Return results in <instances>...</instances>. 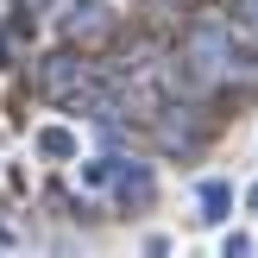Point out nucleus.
<instances>
[{
    "label": "nucleus",
    "instance_id": "obj_10",
    "mask_svg": "<svg viewBox=\"0 0 258 258\" xmlns=\"http://www.w3.org/2000/svg\"><path fill=\"white\" fill-rule=\"evenodd\" d=\"M57 0H19V13H50Z\"/></svg>",
    "mask_w": 258,
    "mask_h": 258
},
{
    "label": "nucleus",
    "instance_id": "obj_2",
    "mask_svg": "<svg viewBox=\"0 0 258 258\" xmlns=\"http://www.w3.org/2000/svg\"><path fill=\"white\" fill-rule=\"evenodd\" d=\"M32 82H38V95H44V101H57V107H70V113H82L88 101L101 95V70L82 57V50H50V57L38 63Z\"/></svg>",
    "mask_w": 258,
    "mask_h": 258
},
{
    "label": "nucleus",
    "instance_id": "obj_1",
    "mask_svg": "<svg viewBox=\"0 0 258 258\" xmlns=\"http://www.w3.org/2000/svg\"><path fill=\"white\" fill-rule=\"evenodd\" d=\"M183 57L208 82H239V88L258 82V44L233 13H196L189 32H183Z\"/></svg>",
    "mask_w": 258,
    "mask_h": 258
},
{
    "label": "nucleus",
    "instance_id": "obj_11",
    "mask_svg": "<svg viewBox=\"0 0 258 258\" xmlns=\"http://www.w3.org/2000/svg\"><path fill=\"white\" fill-rule=\"evenodd\" d=\"M0 246H13V227H0Z\"/></svg>",
    "mask_w": 258,
    "mask_h": 258
},
{
    "label": "nucleus",
    "instance_id": "obj_8",
    "mask_svg": "<svg viewBox=\"0 0 258 258\" xmlns=\"http://www.w3.org/2000/svg\"><path fill=\"white\" fill-rule=\"evenodd\" d=\"M233 19L246 25V32H258V0H233Z\"/></svg>",
    "mask_w": 258,
    "mask_h": 258
},
{
    "label": "nucleus",
    "instance_id": "obj_7",
    "mask_svg": "<svg viewBox=\"0 0 258 258\" xmlns=\"http://www.w3.org/2000/svg\"><path fill=\"white\" fill-rule=\"evenodd\" d=\"M44 158H76V133L70 126H38V139H32Z\"/></svg>",
    "mask_w": 258,
    "mask_h": 258
},
{
    "label": "nucleus",
    "instance_id": "obj_12",
    "mask_svg": "<svg viewBox=\"0 0 258 258\" xmlns=\"http://www.w3.org/2000/svg\"><path fill=\"white\" fill-rule=\"evenodd\" d=\"M246 202H252V208H258V189H252V196H246Z\"/></svg>",
    "mask_w": 258,
    "mask_h": 258
},
{
    "label": "nucleus",
    "instance_id": "obj_9",
    "mask_svg": "<svg viewBox=\"0 0 258 258\" xmlns=\"http://www.w3.org/2000/svg\"><path fill=\"white\" fill-rule=\"evenodd\" d=\"M221 258H252V239H246V233H227V246H221Z\"/></svg>",
    "mask_w": 258,
    "mask_h": 258
},
{
    "label": "nucleus",
    "instance_id": "obj_6",
    "mask_svg": "<svg viewBox=\"0 0 258 258\" xmlns=\"http://www.w3.org/2000/svg\"><path fill=\"white\" fill-rule=\"evenodd\" d=\"M227 208H233V183H227V176H208V183H202V214H196V221L202 227H221Z\"/></svg>",
    "mask_w": 258,
    "mask_h": 258
},
{
    "label": "nucleus",
    "instance_id": "obj_5",
    "mask_svg": "<svg viewBox=\"0 0 258 258\" xmlns=\"http://www.w3.org/2000/svg\"><path fill=\"white\" fill-rule=\"evenodd\" d=\"M151 164H139V158H120V170H113V196H120V208H145L151 202Z\"/></svg>",
    "mask_w": 258,
    "mask_h": 258
},
{
    "label": "nucleus",
    "instance_id": "obj_4",
    "mask_svg": "<svg viewBox=\"0 0 258 258\" xmlns=\"http://www.w3.org/2000/svg\"><path fill=\"white\" fill-rule=\"evenodd\" d=\"M57 19H63V38H70V44H107L113 32H120V13L107 7V0H57Z\"/></svg>",
    "mask_w": 258,
    "mask_h": 258
},
{
    "label": "nucleus",
    "instance_id": "obj_3",
    "mask_svg": "<svg viewBox=\"0 0 258 258\" xmlns=\"http://www.w3.org/2000/svg\"><path fill=\"white\" fill-rule=\"evenodd\" d=\"M151 133H158V145L170 151V158H196L214 126H208V113H202V101H158Z\"/></svg>",
    "mask_w": 258,
    "mask_h": 258
}]
</instances>
